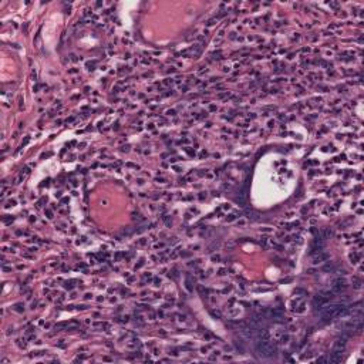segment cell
Masks as SVG:
<instances>
[{
	"label": "cell",
	"instance_id": "6da1fadb",
	"mask_svg": "<svg viewBox=\"0 0 364 364\" xmlns=\"http://www.w3.org/2000/svg\"><path fill=\"white\" fill-rule=\"evenodd\" d=\"M320 312H322L323 320H333V319H336V317H344V316H347V307L341 303H333V304L327 303Z\"/></svg>",
	"mask_w": 364,
	"mask_h": 364
},
{
	"label": "cell",
	"instance_id": "3957f363",
	"mask_svg": "<svg viewBox=\"0 0 364 364\" xmlns=\"http://www.w3.org/2000/svg\"><path fill=\"white\" fill-rule=\"evenodd\" d=\"M346 287H347V285H346L344 280L337 279L336 282L333 283V286H332V292H333V293H341V292H344V290H346Z\"/></svg>",
	"mask_w": 364,
	"mask_h": 364
},
{
	"label": "cell",
	"instance_id": "9c48e42d",
	"mask_svg": "<svg viewBox=\"0 0 364 364\" xmlns=\"http://www.w3.org/2000/svg\"><path fill=\"white\" fill-rule=\"evenodd\" d=\"M287 340H289V336H283V337H282V343H287Z\"/></svg>",
	"mask_w": 364,
	"mask_h": 364
},
{
	"label": "cell",
	"instance_id": "8992f818",
	"mask_svg": "<svg viewBox=\"0 0 364 364\" xmlns=\"http://www.w3.org/2000/svg\"><path fill=\"white\" fill-rule=\"evenodd\" d=\"M327 259V255L326 253H320V255H317V256H314V259H313V263H322L323 260H326Z\"/></svg>",
	"mask_w": 364,
	"mask_h": 364
},
{
	"label": "cell",
	"instance_id": "7a4b0ae2",
	"mask_svg": "<svg viewBox=\"0 0 364 364\" xmlns=\"http://www.w3.org/2000/svg\"><path fill=\"white\" fill-rule=\"evenodd\" d=\"M255 349H256L257 356L263 357V359H269L272 356H275L276 353V346L272 344L269 341V339H266V340H256Z\"/></svg>",
	"mask_w": 364,
	"mask_h": 364
},
{
	"label": "cell",
	"instance_id": "ba28073f",
	"mask_svg": "<svg viewBox=\"0 0 364 364\" xmlns=\"http://www.w3.org/2000/svg\"><path fill=\"white\" fill-rule=\"evenodd\" d=\"M350 259H351V263H357V262H359V255L354 253V255H351L350 256Z\"/></svg>",
	"mask_w": 364,
	"mask_h": 364
},
{
	"label": "cell",
	"instance_id": "5b68a950",
	"mask_svg": "<svg viewBox=\"0 0 364 364\" xmlns=\"http://www.w3.org/2000/svg\"><path fill=\"white\" fill-rule=\"evenodd\" d=\"M330 361H332V363H339V361H341V351L334 350V353H333L332 357H330Z\"/></svg>",
	"mask_w": 364,
	"mask_h": 364
},
{
	"label": "cell",
	"instance_id": "52a82bcc",
	"mask_svg": "<svg viewBox=\"0 0 364 364\" xmlns=\"http://www.w3.org/2000/svg\"><path fill=\"white\" fill-rule=\"evenodd\" d=\"M294 310H296V312H299V313H303L304 310H306V304H304V303H300V304H299V307L294 309Z\"/></svg>",
	"mask_w": 364,
	"mask_h": 364
},
{
	"label": "cell",
	"instance_id": "277c9868",
	"mask_svg": "<svg viewBox=\"0 0 364 364\" xmlns=\"http://www.w3.org/2000/svg\"><path fill=\"white\" fill-rule=\"evenodd\" d=\"M346 343H347V339L346 337H341V339H339V340L334 343V350H339V351H343L346 347Z\"/></svg>",
	"mask_w": 364,
	"mask_h": 364
}]
</instances>
